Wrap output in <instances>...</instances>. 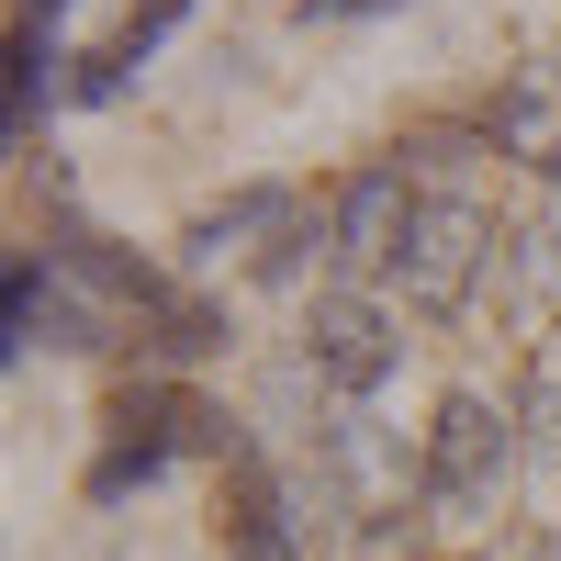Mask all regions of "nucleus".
Here are the masks:
<instances>
[{
    "instance_id": "f257e3e1",
    "label": "nucleus",
    "mask_w": 561,
    "mask_h": 561,
    "mask_svg": "<svg viewBox=\"0 0 561 561\" xmlns=\"http://www.w3.org/2000/svg\"><path fill=\"white\" fill-rule=\"evenodd\" d=\"M248 415H225L214 393L192 382H169V370H124L113 404H102V449H90V472L79 494L90 505H124V494H147L169 460H248Z\"/></svg>"
},
{
    "instance_id": "7ed1b4c3",
    "label": "nucleus",
    "mask_w": 561,
    "mask_h": 561,
    "mask_svg": "<svg viewBox=\"0 0 561 561\" xmlns=\"http://www.w3.org/2000/svg\"><path fill=\"white\" fill-rule=\"evenodd\" d=\"M494 270H505V237H494V214H483L472 192H427V203H415V225H404V259H393V293H404V314H427V325L472 314Z\"/></svg>"
},
{
    "instance_id": "0eeeda50",
    "label": "nucleus",
    "mask_w": 561,
    "mask_h": 561,
    "mask_svg": "<svg viewBox=\"0 0 561 561\" xmlns=\"http://www.w3.org/2000/svg\"><path fill=\"white\" fill-rule=\"evenodd\" d=\"M483 135H494V158H505V169L550 180V169H561V68H550V57L505 68V90L483 102Z\"/></svg>"
},
{
    "instance_id": "4468645a",
    "label": "nucleus",
    "mask_w": 561,
    "mask_h": 561,
    "mask_svg": "<svg viewBox=\"0 0 561 561\" xmlns=\"http://www.w3.org/2000/svg\"><path fill=\"white\" fill-rule=\"evenodd\" d=\"M472 561H494V550H472Z\"/></svg>"
},
{
    "instance_id": "9b49d317",
    "label": "nucleus",
    "mask_w": 561,
    "mask_h": 561,
    "mask_svg": "<svg viewBox=\"0 0 561 561\" xmlns=\"http://www.w3.org/2000/svg\"><path fill=\"white\" fill-rule=\"evenodd\" d=\"M314 248H325V214H304V225H293V237H280V248H270V259H259L248 280H259V293H293V280H304V259H314Z\"/></svg>"
},
{
    "instance_id": "f03ea898",
    "label": "nucleus",
    "mask_w": 561,
    "mask_h": 561,
    "mask_svg": "<svg viewBox=\"0 0 561 561\" xmlns=\"http://www.w3.org/2000/svg\"><path fill=\"white\" fill-rule=\"evenodd\" d=\"M505 483H517V415H505L494 393H472V382L438 393L427 438H415V505L449 517V528H472V517L505 505Z\"/></svg>"
},
{
    "instance_id": "9d476101",
    "label": "nucleus",
    "mask_w": 561,
    "mask_h": 561,
    "mask_svg": "<svg viewBox=\"0 0 561 561\" xmlns=\"http://www.w3.org/2000/svg\"><path fill=\"white\" fill-rule=\"evenodd\" d=\"M57 68H68V57H57V34H45V23H12V102H0L12 147H34L45 102H68V79H57Z\"/></svg>"
},
{
    "instance_id": "6e6552de",
    "label": "nucleus",
    "mask_w": 561,
    "mask_h": 561,
    "mask_svg": "<svg viewBox=\"0 0 561 561\" xmlns=\"http://www.w3.org/2000/svg\"><path fill=\"white\" fill-rule=\"evenodd\" d=\"M180 23H192V0H135V12H124V23H113V34H102V45H90V57L68 68V102H79V113L124 102V90H135V68H147Z\"/></svg>"
},
{
    "instance_id": "423d86ee",
    "label": "nucleus",
    "mask_w": 561,
    "mask_h": 561,
    "mask_svg": "<svg viewBox=\"0 0 561 561\" xmlns=\"http://www.w3.org/2000/svg\"><path fill=\"white\" fill-rule=\"evenodd\" d=\"M293 225H304V192H280V180H248V192H225V203H203L192 225H180V270H225V259H270L280 237H293Z\"/></svg>"
},
{
    "instance_id": "20e7f679",
    "label": "nucleus",
    "mask_w": 561,
    "mask_h": 561,
    "mask_svg": "<svg viewBox=\"0 0 561 561\" xmlns=\"http://www.w3.org/2000/svg\"><path fill=\"white\" fill-rule=\"evenodd\" d=\"M293 359L314 370V393H337V404H370V393H393V370H404V314L370 293V280H325V293L304 304V337Z\"/></svg>"
},
{
    "instance_id": "39448f33",
    "label": "nucleus",
    "mask_w": 561,
    "mask_h": 561,
    "mask_svg": "<svg viewBox=\"0 0 561 561\" xmlns=\"http://www.w3.org/2000/svg\"><path fill=\"white\" fill-rule=\"evenodd\" d=\"M415 203H427V192H415V169H404V158H359L337 192H325V259H337L348 280H393Z\"/></svg>"
},
{
    "instance_id": "ddd939ff",
    "label": "nucleus",
    "mask_w": 561,
    "mask_h": 561,
    "mask_svg": "<svg viewBox=\"0 0 561 561\" xmlns=\"http://www.w3.org/2000/svg\"><path fill=\"white\" fill-rule=\"evenodd\" d=\"M57 12H68V0H12V23H45V34H57Z\"/></svg>"
},
{
    "instance_id": "1a4fd4ad",
    "label": "nucleus",
    "mask_w": 561,
    "mask_h": 561,
    "mask_svg": "<svg viewBox=\"0 0 561 561\" xmlns=\"http://www.w3.org/2000/svg\"><path fill=\"white\" fill-rule=\"evenodd\" d=\"M225 337H237V325H225V304L214 293H169L147 325H135V370H203V359H225Z\"/></svg>"
},
{
    "instance_id": "f8f14e48",
    "label": "nucleus",
    "mask_w": 561,
    "mask_h": 561,
    "mask_svg": "<svg viewBox=\"0 0 561 561\" xmlns=\"http://www.w3.org/2000/svg\"><path fill=\"white\" fill-rule=\"evenodd\" d=\"M370 12H404V0H304V34H325V23H370Z\"/></svg>"
}]
</instances>
